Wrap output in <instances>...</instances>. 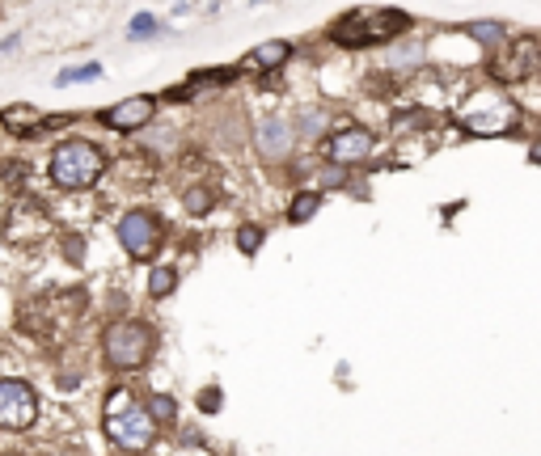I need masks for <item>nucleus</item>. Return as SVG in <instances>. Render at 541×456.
<instances>
[{"label":"nucleus","instance_id":"a878e982","mask_svg":"<svg viewBox=\"0 0 541 456\" xmlns=\"http://www.w3.org/2000/svg\"><path fill=\"white\" fill-rule=\"evenodd\" d=\"M529 156H533V165H541V144H537L533 152H529Z\"/></svg>","mask_w":541,"mask_h":456},{"label":"nucleus","instance_id":"9d476101","mask_svg":"<svg viewBox=\"0 0 541 456\" xmlns=\"http://www.w3.org/2000/svg\"><path fill=\"white\" fill-rule=\"evenodd\" d=\"M254 144H258V152H263L267 161H284L292 152V144H296V132H292L288 118H263Z\"/></svg>","mask_w":541,"mask_h":456},{"label":"nucleus","instance_id":"9b49d317","mask_svg":"<svg viewBox=\"0 0 541 456\" xmlns=\"http://www.w3.org/2000/svg\"><path fill=\"white\" fill-rule=\"evenodd\" d=\"M292 59V42H284V38H270V42H258L250 56L241 59L237 68L241 72H275V68H284Z\"/></svg>","mask_w":541,"mask_h":456},{"label":"nucleus","instance_id":"4468645a","mask_svg":"<svg viewBox=\"0 0 541 456\" xmlns=\"http://www.w3.org/2000/svg\"><path fill=\"white\" fill-rule=\"evenodd\" d=\"M423 64V42H389L385 47V68H398V72H410Z\"/></svg>","mask_w":541,"mask_h":456},{"label":"nucleus","instance_id":"7ed1b4c3","mask_svg":"<svg viewBox=\"0 0 541 456\" xmlns=\"http://www.w3.org/2000/svg\"><path fill=\"white\" fill-rule=\"evenodd\" d=\"M106 173V152L94 140H64L51 152V182L59 190H89Z\"/></svg>","mask_w":541,"mask_h":456},{"label":"nucleus","instance_id":"a211bd4d","mask_svg":"<svg viewBox=\"0 0 541 456\" xmlns=\"http://www.w3.org/2000/svg\"><path fill=\"white\" fill-rule=\"evenodd\" d=\"M149 414H153L156 422H174L178 401L170 398V393H153V398H149Z\"/></svg>","mask_w":541,"mask_h":456},{"label":"nucleus","instance_id":"6e6552de","mask_svg":"<svg viewBox=\"0 0 541 456\" xmlns=\"http://www.w3.org/2000/svg\"><path fill=\"white\" fill-rule=\"evenodd\" d=\"M372 148H377V135L368 127H343L326 140V156L334 165H360L372 156Z\"/></svg>","mask_w":541,"mask_h":456},{"label":"nucleus","instance_id":"5701e85b","mask_svg":"<svg viewBox=\"0 0 541 456\" xmlns=\"http://www.w3.org/2000/svg\"><path fill=\"white\" fill-rule=\"evenodd\" d=\"M322 127H326V114H322V110L301 114V132H305V135H317V132H322Z\"/></svg>","mask_w":541,"mask_h":456},{"label":"nucleus","instance_id":"0eeeda50","mask_svg":"<svg viewBox=\"0 0 541 456\" xmlns=\"http://www.w3.org/2000/svg\"><path fill=\"white\" fill-rule=\"evenodd\" d=\"M39 418V393L26 380H0V427L26 431Z\"/></svg>","mask_w":541,"mask_h":456},{"label":"nucleus","instance_id":"393cba45","mask_svg":"<svg viewBox=\"0 0 541 456\" xmlns=\"http://www.w3.org/2000/svg\"><path fill=\"white\" fill-rule=\"evenodd\" d=\"M18 42H21L18 34H13V38H4V42H0V56H9V51H18Z\"/></svg>","mask_w":541,"mask_h":456},{"label":"nucleus","instance_id":"f03ea898","mask_svg":"<svg viewBox=\"0 0 541 456\" xmlns=\"http://www.w3.org/2000/svg\"><path fill=\"white\" fill-rule=\"evenodd\" d=\"M410 30V13L402 9H351L347 18L330 26V38L339 47H372V42H393Z\"/></svg>","mask_w":541,"mask_h":456},{"label":"nucleus","instance_id":"f8f14e48","mask_svg":"<svg viewBox=\"0 0 541 456\" xmlns=\"http://www.w3.org/2000/svg\"><path fill=\"white\" fill-rule=\"evenodd\" d=\"M0 123L9 127L13 135H34V132H42L47 127V118H42V110L39 106H9V110H0Z\"/></svg>","mask_w":541,"mask_h":456},{"label":"nucleus","instance_id":"39448f33","mask_svg":"<svg viewBox=\"0 0 541 456\" xmlns=\"http://www.w3.org/2000/svg\"><path fill=\"white\" fill-rule=\"evenodd\" d=\"M102 351H106L110 368L135 372V368H144L149 355H153V334H149V325H140V322H115L106 330V338H102Z\"/></svg>","mask_w":541,"mask_h":456},{"label":"nucleus","instance_id":"ddd939ff","mask_svg":"<svg viewBox=\"0 0 541 456\" xmlns=\"http://www.w3.org/2000/svg\"><path fill=\"white\" fill-rule=\"evenodd\" d=\"M461 30H465V38H474L486 51H503V47H507V30H503L499 21H469Z\"/></svg>","mask_w":541,"mask_h":456},{"label":"nucleus","instance_id":"dca6fc26","mask_svg":"<svg viewBox=\"0 0 541 456\" xmlns=\"http://www.w3.org/2000/svg\"><path fill=\"white\" fill-rule=\"evenodd\" d=\"M174 287H178V270H174V266H156L153 275H149V296H153V300H165Z\"/></svg>","mask_w":541,"mask_h":456},{"label":"nucleus","instance_id":"2eb2a0df","mask_svg":"<svg viewBox=\"0 0 541 456\" xmlns=\"http://www.w3.org/2000/svg\"><path fill=\"white\" fill-rule=\"evenodd\" d=\"M317 208H322V194H317V190H305V194H296V199H292L288 220L292 224H305V220L317 216Z\"/></svg>","mask_w":541,"mask_h":456},{"label":"nucleus","instance_id":"b1692460","mask_svg":"<svg viewBox=\"0 0 541 456\" xmlns=\"http://www.w3.org/2000/svg\"><path fill=\"white\" fill-rule=\"evenodd\" d=\"M199 410H203V414H216V410H220V389H203V393H199Z\"/></svg>","mask_w":541,"mask_h":456},{"label":"nucleus","instance_id":"20e7f679","mask_svg":"<svg viewBox=\"0 0 541 456\" xmlns=\"http://www.w3.org/2000/svg\"><path fill=\"white\" fill-rule=\"evenodd\" d=\"M461 123H465V132H474V135H507L516 127V106L499 89L486 85V89H478L461 106Z\"/></svg>","mask_w":541,"mask_h":456},{"label":"nucleus","instance_id":"1a4fd4ad","mask_svg":"<svg viewBox=\"0 0 541 456\" xmlns=\"http://www.w3.org/2000/svg\"><path fill=\"white\" fill-rule=\"evenodd\" d=\"M153 114H156V102L149 94H140V97H123L110 110H102V123L110 132H140V127L153 123Z\"/></svg>","mask_w":541,"mask_h":456},{"label":"nucleus","instance_id":"6ab92c4d","mask_svg":"<svg viewBox=\"0 0 541 456\" xmlns=\"http://www.w3.org/2000/svg\"><path fill=\"white\" fill-rule=\"evenodd\" d=\"M258 246H263V228L258 224H241L237 228V249H241V254H258Z\"/></svg>","mask_w":541,"mask_h":456},{"label":"nucleus","instance_id":"bb28decb","mask_svg":"<svg viewBox=\"0 0 541 456\" xmlns=\"http://www.w3.org/2000/svg\"><path fill=\"white\" fill-rule=\"evenodd\" d=\"M59 456H80V448H64V452H59Z\"/></svg>","mask_w":541,"mask_h":456},{"label":"nucleus","instance_id":"4be33fe9","mask_svg":"<svg viewBox=\"0 0 541 456\" xmlns=\"http://www.w3.org/2000/svg\"><path fill=\"white\" fill-rule=\"evenodd\" d=\"M317 182H322V186H343V182H347V165H334V161H330L326 170H317Z\"/></svg>","mask_w":541,"mask_h":456},{"label":"nucleus","instance_id":"f257e3e1","mask_svg":"<svg viewBox=\"0 0 541 456\" xmlns=\"http://www.w3.org/2000/svg\"><path fill=\"white\" fill-rule=\"evenodd\" d=\"M102 427H106V436L115 439L118 448H127V452H144L149 444L156 439V422L149 414V401L140 406V401L127 393V389H115L110 398H106V410H102Z\"/></svg>","mask_w":541,"mask_h":456},{"label":"nucleus","instance_id":"412c9836","mask_svg":"<svg viewBox=\"0 0 541 456\" xmlns=\"http://www.w3.org/2000/svg\"><path fill=\"white\" fill-rule=\"evenodd\" d=\"M156 30H161V21L149 18V13H135L132 26H127V34H132V38H153Z\"/></svg>","mask_w":541,"mask_h":456},{"label":"nucleus","instance_id":"aec40b11","mask_svg":"<svg viewBox=\"0 0 541 456\" xmlns=\"http://www.w3.org/2000/svg\"><path fill=\"white\" fill-rule=\"evenodd\" d=\"M187 211H191V216H208V211H212V190H187Z\"/></svg>","mask_w":541,"mask_h":456},{"label":"nucleus","instance_id":"423d86ee","mask_svg":"<svg viewBox=\"0 0 541 456\" xmlns=\"http://www.w3.org/2000/svg\"><path fill=\"white\" fill-rule=\"evenodd\" d=\"M161 237H165L161 220H156L153 211H144V208L127 211V216L118 220V246L127 249L132 258H153L156 249H161Z\"/></svg>","mask_w":541,"mask_h":456},{"label":"nucleus","instance_id":"f3484780","mask_svg":"<svg viewBox=\"0 0 541 456\" xmlns=\"http://www.w3.org/2000/svg\"><path fill=\"white\" fill-rule=\"evenodd\" d=\"M102 76V64H80V68H64V72L56 76V89H64V85H89V80H97Z\"/></svg>","mask_w":541,"mask_h":456}]
</instances>
